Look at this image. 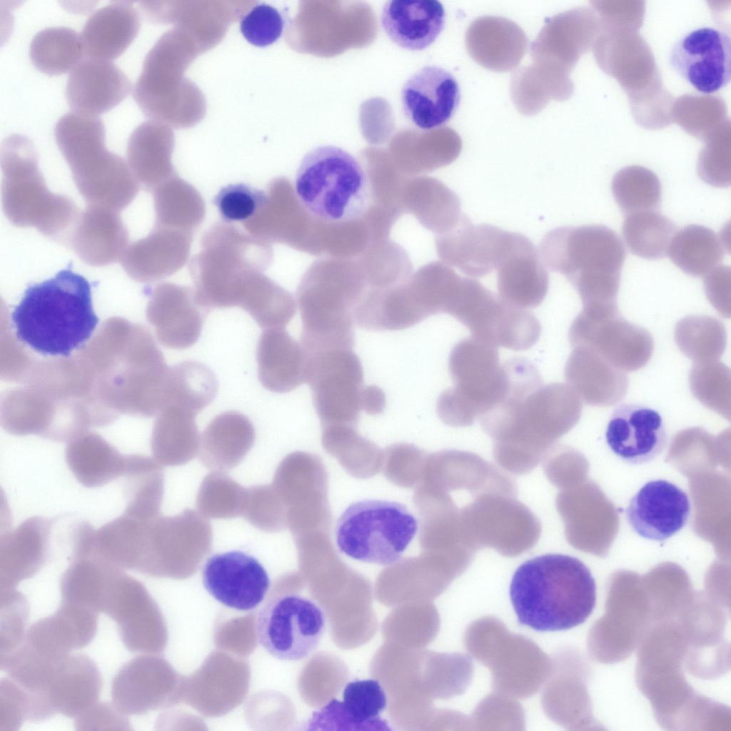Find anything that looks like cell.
<instances>
[{
    "instance_id": "cell-1",
    "label": "cell",
    "mask_w": 731,
    "mask_h": 731,
    "mask_svg": "<svg viewBox=\"0 0 731 731\" xmlns=\"http://www.w3.org/2000/svg\"><path fill=\"white\" fill-rule=\"evenodd\" d=\"M582 411V400L568 385L516 380L478 419L493 440L498 463L514 474H524L577 424Z\"/></svg>"
},
{
    "instance_id": "cell-2",
    "label": "cell",
    "mask_w": 731,
    "mask_h": 731,
    "mask_svg": "<svg viewBox=\"0 0 731 731\" xmlns=\"http://www.w3.org/2000/svg\"><path fill=\"white\" fill-rule=\"evenodd\" d=\"M518 622L538 632L583 623L596 603V584L585 564L563 554H546L522 563L510 585Z\"/></svg>"
},
{
    "instance_id": "cell-3",
    "label": "cell",
    "mask_w": 731,
    "mask_h": 731,
    "mask_svg": "<svg viewBox=\"0 0 731 731\" xmlns=\"http://www.w3.org/2000/svg\"><path fill=\"white\" fill-rule=\"evenodd\" d=\"M17 339L44 356L68 357L94 332L89 282L71 267L29 286L11 314Z\"/></svg>"
},
{
    "instance_id": "cell-4",
    "label": "cell",
    "mask_w": 731,
    "mask_h": 731,
    "mask_svg": "<svg viewBox=\"0 0 731 731\" xmlns=\"http://www.w3.org/2000/svg\"><path fill=\"white\" fill-rule=\"evenodd\" d=\"M539 253L545 266L573 285L583 306L616 302L625 250L612 229L558 227L543 238Z\"/></svg>"
},
{
    "instance_id": "cell-5",
    "label": "cell",
    "mask_w": 731,
    "mask_h": 731,
    "mask_svg": "<svg viewBox=\"0 0 731 731\" xmlns=\"http://www.w3.org/2000/svg\"><path fill=\"white\" fill-rule=\"evenodd\" d=\"M54 136L87 205L119 212L132 202L138 181L126 161L105 146V128L99 117L67 113L56 123Z\"/></svg>"
},
{
    "instance_id": "cell-6",
    "label": "cell",
    "mask_w": 731,
    "mask_h": 731,
    "mask_svg": "<svg viewBox=\"0 0 731 731\" xmlns=\"http://www.w3.org/2000/svg\"><path fill=\"white\" fill-rule=\"evenodd\" d=\"M0 159L2 208L8 220L65 244L81 212L71 198L48 189L33 142L21 134L8 136Z\"/></svg>"
},
{
    "instance_id": "cell-7",
    "label": "cell",
    "mask_w": 731,
    "mask_h": 731,
    "mask_svg": "<svg viewBox=\"0 0 731 731\" xmlns=\"http://www.w3.org/2000/svg\"><path fill=\"white\" fill-rule=\"evenodd\" d=\"M296 198L315 221L342 226L361 220L372 202L371 181L351 153L318 146L303 158L295 179Z\"/></svg>"
},
{
    "instance_id": "cell-8",
    "label": "cell",
    "mask_w": 731,
    "mask_h": 731,
    "mask_svg": "<svg viewBox=\"0 0 731 731\" xmlns=\"http://www.w3.org/2000/svg\"><path fill=\"white\" fill-rule=\"evenodd\" d=\"M448 369L454 386L441 393L436 405L439 418L448 425H471L508 391L506 362L501 364L496 347L473 337L455 345Z\"/></svg>"
},
{
    "instance_id": "cell-9",
    "label": "cell",
    "mask_w": 731,
    "mask_h": 731,
    "mask_svg": "<svg viewBox=\"0 0 731 731\" xmlns=\"http://www.w3.org/2000/svg\"><path fill=\"white\" fill-rule=\"evenodd\" d=\"M418 529L403 504L379 499L358 500L341 514L335 527L338 550L363 563L391 565L402 557Z\"/></svg>"
},
{
    "instance_id": "cell-10",
    "label": "cell",
    "mask_w": 731,
    "mask_h": 731,
    "mask_svg": "<svg viewBox=\"0 0 731 731\" xmlns=\"http://www.w3.org/2000/svg\"><path fill=\"white\" fill-rule=\"evenodd\" d=\"M212 527L198 511L159 514L146 525L143 545L136 571L153 576L194 570L210 553Z\"/></svg>"
},
{
    "instance_id": "cell-11",
    "label": "cell",
    "mask_w": 731,
    "mask_h": 731,
    "mask_svg": "<svg viewBox=\"0 0 731 731\" xmlns=\"http://www.w3.org/2000/svg\"><path fill=\"white\" fill-rule=\"evenodd\" d=\"M573 348L587 346L624 372L637 370L650 360L652 335L625 319L616 302L583 306L568 332Z\"/></svg>"
},
{
    "instance_id": "cell-12",
    "label": "cell",
    "mask_w": 731,
    "mask_h": 731,
    "mask_svg": "<svg viewBox=\"0 0 731 731\" xmlns=\"http://www.w3.org/2000/svg\"><path fill=\"white\" fill-rule=\"evenodd\" d=\"M307 379L313 405L322 427L358 422L363 370L352 348H337L307 354Z\"/></svg>"
},
{
    "instance_id": "cell-13",
    "label": "cell",
    "mask_w": 731,
    "mask_h": 731,
    "mask_svg": "<svg viewBox=\"0 0 731 731\" xmlns=\"http://www.w3.org/2000/svg\"><path fill=\"white\" fill-rule=\"evenodd\" d=\"M323 611L299 594L278 596L266 603L256 620L259 644L273 657L286 661L307 657L325 631Z\"/></svg>"
},
{
    "instance_id": "cell-14",
    "label": "cell",
    "mask_w": 731,
    "mask_h": 731,
    "mask_svg": "<svg viewBox=\"0 0 731 731\" xmlns=\"http://www.w3.org/2000/svg\"><path fill=\"white\" fill-rule=\"evenodd\" d=\"M457 320L469 329L473 338L513 351L529 349L541 333L535 315L510 305L483 285Z\"/></svg>"
},
{
    "instance_id": "cell-15",
    "label": "cell",
    "mask_w": 731,
    "mask_h": 731,
    "mask_svg": "<svg viewBox=\"0 0 731 731\" xmlns=\"http://www.w3.org/2000/svg\"><path fill=\"white\" fill-rule=\"evenodd\" d=\"M669 61L695 90L705 94L715 93L730 81V37L710 26L694 29L675 43Z\"/></svg>"
},
{
    "instance_id": "cell-16",
    "label": "cell",
    "mask_w": 731,
    "mask_h": 731,
    "mask_svg": "<svg viewBox=\"0 0 731 731\" xmlns=\"http://www.w3.org/2000/svg\"><path fill=\"white\" fill-rule=\"evenodd\" d=\"M202 581L216 600L239 611L257 608L264 600L271 584L259 561L239 550L209 558L203 568Z\"/></svg>"
},
{
    "instance_id": "cell-17",
    "label": "cell",
    "mask_w": 731,
    "mask_h": 731,
    "mask_svg": "<svg viewBox=\"0 0 731 731\" xmlns=\"http://www.w3.org/2000/svg\"><path fill=\"white\" fill-rule=\"evenodd\" d=\"M515 234L490 224H473L465 215L457 227L438 237L437 251L450 266L468 276L480 278L498 268Z\"/></svg>"
},
{
    "instance_id": "cell-18",
    "label": "cell",
    "mask_w": 731,
    "mask_h": 731,
    "mask_svg": "<svg viewBox=\"0 0 731 731\" xmlns=\"http://www.w3.org/2000/svg\"><path fill=\"white\" fill-rule=\"evenodd\" d=\"M101 612L116 622L128 650L143 652L156 645L157 612L143 585L124 570L113 573Z\"/></svg>"
},
{
    "instance_id": "cell-19",
    "label": "cell",
    "mask_w": 731,
    "mask_h": 731,
    "mask_svg": "<svg viewBox=\"0 0 731 731\" xmlns=\"http://www.w3.org/2000/svg\"><path fill=\"white\" fill-rule=\"evenodd\" d=\"M691 510L687 493L662 479L645 483L631 498L625 518L631 529L642 538L665 540L683 528Z\"/></svg>"
},
{
    "instance_id": "cell-20",
    "label": "cell",
    "mask_w": 731,
    "mask_h": 731,
    "mask_svg": "<svg viewBox=\"0 0 731 731\" xmlns=\"http://www.w3.org/2000/svg\"><path fill=\"white\" fill-rule=\"evenodd\" d=\"M605 438L612 453L631 465L650 462L664 450L667 441L660 413L637 403H622L614 409Z\"/></svg>"
},
{
    "instance_id": "cell-21",
    "label": "cell",
    "mask_w": 731,
    "mask_h": 731,
    "mask_svg": "<svg viewBox=\"0 0 731 731\" xmlns=\"http://www.w3.org/2000/svg\"><path fill=\"white\" fill-rule=\"evenodd\" d=\"M460 99L455 78L437 66H425L403 84L400 100L403 114L422 130L439 128L448 122Z\"/></svg>"
},
{
    "instance_id": "cell-22",
    "label": "cell",
    "mask_w": 731,
    "mask_h": 731,
    "mask_svg": "<svg viewBox=\"0 0 731 731\" xmlns=\"http://www.w3.org/2000/svg\"><path fill=\"white\" fill-rule=\"evenodd\" d=\"M55 519L32 516L0 537V590L14 589L49 558Z\"/></svg>"
},
{
    "instance_id": "cell-23",
    "label": "cell",
    "mask_w": 731,
    "mask_h": 731,
    "mask_svg": "<svg viewBox=\"0 0 731 731\" xmlns=\"http://www.w3.org/2000/svg\"><path fill=\"white\" fill-rule=\"evenodd\" d=\"M131 88L129 79L116 64L89 59L72 70L65 94L74 112L98 116L120 104Z\"/></svg>"
},
{
    "instance_id": "cell-24",
    "label": "cell",
    "mask_w": 731,
    "mask_h": 731,
    "mask_svg": "<svg viewBox=\"0 0 731 731\" xmlns=\"http://www.w3.org/2000/svg\"><path fill=\"white\" fill-rule=\"evenodd\" d=\"M499 296L522 309L538 306L549 289V275L539 251L525 236L515 233L511 248L496 269Z\"/></svg>"
},
{
    "instance_id": "cell-25",
    "label": "cell",
    "mask_w": 731,
    "mask_h": 731,
    "mask_svg": "<svg viewBox=\"0 0 731 731\" xmlns=\"http://www.w3.org/2000/svg\"><path fill=\"white\" fill-rule=\"evenodd\" d=\"M65 244L85 263L105 266L121 259L128 248V232L119 212L88 205Z\"/></svg>"
},
{
    "instance_id": "cell-26",
    "label": "cell",
    "mask_w": 731,
    "mask_h": 731,
    "mask_svg": "<svg viewBox=\"0 0 731 731\" xmlns=\"http://www.w3.org/2000/svg\"><path fill=\"white\" fill-rule=\"evenodd\" d=\"M568 385L585 404L608 407L626 395L629 379L592 348H573L564 370Z\"/></svg>"
},
{
    "instance_id": "cell-27",
    "label": "cell",
    "mask_w": 731,
    "mask_h": 731,
    "mask_svg": "<svg viewBox=\"0 0 731 731\" xmlns=\"http://www.w3.org/2000/svg\"><path fill=\"white\" fill-rule=\"evenodd\" d=\"M97 627L88 614L60 604L52 615L29 627L23 643L41 657L59 662L72 650L89 645L96 634Z\"/></svg>"
},
{
    "instance_id": "cell-28",
    "label": "cell",
    "mask_w": 731,
    "mask_h": 731,
    "mask_svg": "<svg viewBox=\"0 0 731 731\" xmlns=\"http://www.w3.org/2000/svg\"><path fill=\"white\" fill-rule=\"evenodd\" d=\"M465 47L471 58L493 71L515 69L528 49V39L513 21L485 16L475 19L465 34Z\"/></svg>"
},
{
    "instance_id": "cell-29",
    "label": "cell",
    "mask_w": 731,
    "mask_h": 731,
    "mask_svg": "<svg viewBox=\"0 0 731 731\" xmlns=\"http://www.w3.org/2000/svg\"><path fill=\"white\" fill-rule=\"evenodd\" d=\"M102 677L88 655H69L56 667L46 697L55 715L76 718L99 702Z\"/></svg>"
},
{
    "instance_id": "cell-30",
    "label": "cell",
    "mask_w": 731,
    "mask_h": 731,
    "mask_svg": "<svg viewBox=\"0 0 731 731\" xmlns=\"http://www.w3.org/2000/svg\"><path fill=\"white\" fill-rule=\"evenodd\" d=\"M258 376L267 390L292 391L307 379L308 356L301 342L285 328L265 329L256 348Z\"/></svg>"
},
{
    "instance_id": "cell-31",
    "label": "cell",
    "mask_w": 731,
    "mask_h": 731,
    "mask_svg": "<svg viewBox=\"0 0 731 731\" xmlns=\"http://www.w3.org/2000/svg\"><path fill=\"white\" fill-rule=\"evenodd\" d=\"M445 13L435 0L387 1L381 12L380 23L389 39L410 51L428 48L443 30Z\"/></svg>"
},
{
    "instance_id": "cell-32",
    "label": "cell",
    "mask_w": 731,
    "mask_h": 731,
    "mask_svg": "<svg viewBox=\"0 0 731 731\" xmlns=\"http://www.w3.org/2000/svg\"><path fill=\"white\" fill-rule=\"evenodd\" d=\"M140 16L128 1H115L97 9L81 34L84 53L91 59L111 61L126 49L137 35Z\"/></svg>"
},
{
    "instance_id": "cell-33",
    "label": "cell",
    "mask_w": 731,
    "mask_h": 731,
    "mask_svg": "<svg viewBox=\"0 0 731 731\" xmlns=\"http://www.w3.org/2000/svg\"><path fill=\"white\" fill-rule=\"evenodd\" d=\"M208 311L185 288L161 287L154 300V319L159 336L167 347L183 350L199 339Z\"/></svg>"
},
{
    "instance_id": "cell-34",
    "label": "cell",
    "mask_w": 731,
    "mask_h": 731,
    "mask_svg": "<svg viewBox=\"0 0 731 731\" xmlns=\"http://www.w3.org/2000/svg\"><path fill=\"white\" fill-rule=\"evenodd\" d=\"M255 436V428L247 416L236 410L223 412L213 418L202 433L201 461L213 470L231 469L247 455Z\"/></svg>"
},
{
    "instance_id": "cell-35",
    "label": "cell",
    "mask_w": 731,
    "mask_h": 731,
    "mask_svg": "<svg viewBox=\"0 0 731 731\" xmlns=\"http://www.w3.org/2000/svg\"><path fill=\"white\" fill-rule=\"evenodd\" d=\"M578 11L559 14L545 23L531 45V66L539 73L562 83L577 60Z\"/></svg>"
},
{
    "instance_id": "cell-36",
    "label": "cell",
    "mask_w": 731,
    "mask_h": 731,
    "mask_svg": "<svg viewBox=\"0 0 731 731\" xmlns=\"http://www.w3.org/2000/svg\"><path fill=\"white\" fill-rule=\"evenodd\" d=\"M193 412L169 405L157 423L151 443L153 458L161 465L176 466L194 458L201 436Z\"/></svg>"
},
{
    "instance_id": "cell-37",
    "label": "cell",
    "mask_w": 731,
    "mask_h": 731,
    "mask_svg": "<svg viewBox=\"0 0 731 731\" xmlns=\"http://www.w3.org/2000/svg\"><path fill=\"white\" fill-rule=\"evenodd\" d=\"M123 476L124 513L142 520L158 516L164 490L162 465L153 458L128 455Z\"/></svg>"
},
{
    "instance_id": "cell-38",
    "label": "cell",
    "mask_w": 731,
    "mask_h": 731,
    "mask_svg": "<svg viewBox=\"0 0 731 731\" xmlns=\"http://www.w3.org/2000/svg\"><path fill=\"white\" fill-rule=\"evenodd\" d=\"M148 521L123 512L99 529L94 528L91 552L116 568L136 570Z\"/></svg>"
},
{
    "instance_id": "cell-39",
    "label": "cell",
    "mask_w": 731,
    "mask_h": 731,
    "mask_svg": "<svg viewBox=\"0 0 731 731\" xmlns=\"http://www.w3.org/2000/svg\"><path fill=\"white\" fill-rule=\"evenodd\" d=\"M91 553L71 554V561L59 580L61 601L100 613L109 580L115 570Z\"/></svg>"
},
{
    "instance_id": "cell-40",
    "label": "cell",
    "mask_w": 731,
    "mask_h": 731,
    "mask_svg": "<svg viewBox=\"0 0 731 731\" xmlns=\"http://www.w3.org/2000/svg\"><path fill=\"white\" fill-rule=\"evenodd\" d=\"M126 455L96 438L80 440L69 445L66 464L76 480L93 488L104 486L123 476Z\"/></svg>"
},
{
    "instance_id": "cell-41",
    "label": "cell",
    "mask_w": 731,
    "mask_h": 731,
    "mask_svg": "<svg viewBox=\"0 0 731 731\" xmlns=\"http://www.w3.org/2000/svg\"><path fill=\"white\" fill-rule=\"evenodd\" d=\"M667 256L684 273L700 277L720 266L724 248L714 231L700 225H689L675 232Z\"/></svg>"
},
{
    "instance_id": "cell-42",
    "label": "cell",
    "mask_w": 731,
    "mask_h": 731,
    "mask_svg": "<svg viewBox=\"0 0 731 731\" xmlns=\"http://www.w3.org/2000/svg\"><path fill=\"white\" fill-rule=\"evenodd\" d=\"M168 148L167 132L154 122L142 123L131 134L126 150L128 166L145 188H153L165 177Z\"/></svg>"
},
{
    "instance_id": "cell-43",
    "label": "cell",
    "mask_w": 731,
    "mask_h": 731,
    "mask_svg": "<svg viewBox=\"0 0 731 731\" xmlns=\"http://www.w3.org/2000/svg\"><path fill=\"white\" fill-rule=\"evenodd\" d=\"M155 661L138 656L124 664L111 684V699L117 709L126 715L143 714L156 700L157 676Z\"/></svg>"
},
{
    "instance_id": "cell-44",
    "label": "cell",
    "mask_w": 731,
    "mask_h": 731,
    "mask_svg": "<svg viewBox=\"0 0 731 731\" xmlns=\"http://www.w3.org/2000/svg\"><path fill=\"white\" fill-rule=\"evenodd\" d=\"M81 35L71 28L48 27L38 31L29 45L34 66L49 75L66 73L80 64L84 54Z\"/></svg>"
},
{
    "instance_id": "cell-45",
    "label": "cell",
    "mask_w": 731,
    "mask_h": 731,
    "mask_svg": "<svg viewBox=\"0 0 731 731\" xmlns=\"http://www.w3.org/2000/svg\"><path fill=\"white\" fill-rule=\"evenodd\" d=\"M166 386L169 405H179L198 414L214 400L218 383L206 365L184 361L170 369Z\"/></svg>"
},
{
    "instance_id": "cell-46",
    "label": "cell",
    "mask_w": 731,
    "mask_h": 731,
    "mask_svg": "<svg viewBox=\"0 0 731 731\" xmlns=\"http://www.w3.org/2000/svg\"><path fill=\"white\" fill-rule=\"evenodd\" d=\"M625 242L633 254L649 260L664 258L676 232L674 223L655 211L629 214L622 224Z\"/></svg>"
},
{
    "instance_id": "cell-47",
    "label": "cell",
    "mask_w": 731,
    "mask_h": 731,
    "mask_svg": "<svg viewBox=\"0 0 731 731\" xmlns=\"http://www.w3.org/2000/svg\"><path fill=\"white\" fill-rule=\"evenodd\" d=\"M675 341L680 350L695 363L718 361L723 354L727 333L724 324L708 316H689L675 328Z\"/></svg>"
},
{
    "instance_id": "cell-48",
    "label": "cell",
    "mask_w": 731,
    "mask_h": 731,
    "mask_svg": "<svg viewBox=\"0 0 731 731\" xmlns=\"http://www.w3.org/2000/svg\"><path fill=\"white\" fill-rule=\"evenodd\" d=\"M612 192L617 206L627 215L655 211L660 204L659 178L642 166H628L617 171L612 178Z\"/></svg>"
},
{
    "instance_id": "cell-49",
    "label": "cell",
    "mask_w": 731,
    "mask_h": 731,
    "mask_svg": "<svg viewBox=\"0 0 731 731\" xmlns=\"http://www.w3.org/2000/svg\"><path fill=\"white\" fill-rule=\"evenodd\" d=\"M338 703L356 730H390L380 717L387 707V697L378 680H356L347 683L343 702L338 700Z\"/></svg>"
},
{
    "instance_id": "cell-50",
    "label": "cell",
    "mask_w": 731,
    "mask_h": 731,
    "mask_svg": "<svg viewBox=\"0 0 731 731\" xmlns=\"http://www.w3.org/2000/svg\"><path fill=\"white\" fill-rule=\"evenodd\" d=\"M246 497L247 488L223 471L213 470L199 487L196 507L206 518L229 519L243 515Z\"/></svg>"
},
{
    "instance_id": "cell-51",
    "label": "cell",
    "mask_w": 731,
    "mask_h": 731,
    "mask_svg": "<svg viewBox=\"0 0 731 731\" xmlns=\"http://www.w3.org/2000/svg\"><path fill=\"white\" fill-rule=\"evenodd\" d=\"M730 370L719 361L694 363L689 375L692 395L707 408L730 418Z\"/></svg>"
},
{
    "instance_id": "cell-52",
    "label": "cell",
    "mask_w": 731,
    "mask_h": 731,
    "mask_svg": "<svg viewBox=\"0 0 731 731\" xmlns=\"http://www.w3.org/2000/svg\"><path fill=\"white\" fill-rule=\"evenodd\" d=\"M0 608L1 661L24 642L29 606L25 596L14 588L0 590Z\"/></svg>"
},
{
    "instance_id": "cell-53",
    "label": "cell",
    "mask_w": 731,
    "mask_h": 731,
    "mask_svg": "<svg viewBox=\"0 0 731 731\" xmlns=\"http://www.w3.org/2000/svg\"><path fill=\"white\" fill-rule=\"evenodd\" d=\"M285 504L271 485L247 488L243 516L254 527L268 533L278 532L286 523Z\"/></svg>"
},
{
    "instance_id": "cell-54",
    "label": "cell",
    "mask_w": 731,
    "mask_h": 731,
    "mask_svg": "<svg viewBox=\"0 0 731 731\" xmlns=\"http://www.w3.org/2000/svg\"><path fill=\"white\" fill-rule=\"evenodd\" d=\"M268 201L263 191L246 183L230 184L220 189L213 203L226 222H245L253 218Z\"/></svg>"
},
{
    "instance_id": "cell-55",
    "label": "cell",
    "mask_w": 731,
    "mask_h": 731,
    "mask_svg": "<svg viewBox=\"0 0 731 731\" xmlns=\"http://www.w3.org/2000/svg\"><path fill=\"white\" fill-rule=\"evenodd\" d=\"M284 20L275 7L260 4L253 7L241 19L240 31L251 44L265 47L276 42L281 36Z\"/></svg>"
},
{
    "instance_id": "cell-56",
    "label": "cell",
    "mask_w": 731,
    "mask_h": 731,
    "mask_svg": "<svg viewBox=\"0 0 731 731\" xmlns=\"http://www.w3.org/2000/svg\"><path fill=\"white\" fill-rule=\"evenodd\" d=\"M29 717L27 692L8 676L0 682V731H16Z\"/></svg>"
},
{
    "instance_id": "cell-57",
    "label": "cell",
    "mask_w": 731,
    "mask_h": 731,
    "mask_svg": "<svg viewBox=\"0 0 731 731\" xmlns=\"http://www.w3.org/2000/svg\"><path fill=\"white\" fill-rule=\"evenodd\" d=\"M76 730H131L126 715L114 703L98 702L75 718Z\"/></svg>"
},
{
    "instance_id": "cell-58",
    "label": "cell",
    "mask_w": 731,
    "mask_h": 731,
    "mask_svg": "<svg viewBox=\"0 0 731 731\" xmlns=\"http://www.w3.org/2000/svg\"><path fill=\"white\" fill-rule=\"evenodd\" d=\"M706 296L723 316L730 313V268L720 265L708 273L704 280Z\"/></svg>"
},
{
    "instance_id": "cell-59",
    "label": "cell",
    "mask_w": 731,
    "mask_h": 731,
    "mask_svg": "<svg viewBox=\"0 0 731 731\" xmlns=\"http://www.w3.org/2000/svg\"><path fill=\"white\" fill-rule=\"evenodd\" d=\"M385 405V395L381 388L373 385L363 388L361 395V410L369 415H378L383 412Z\"/></svg>"
}]
</instances>
